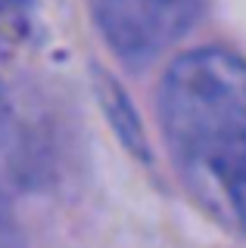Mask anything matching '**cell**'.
Instances as JSON below:
<instances>
[{
    "mask_svg": "<svg viewBox=\"0 0 246 248\" xmlns=\"http://www.w3.org/2000/svg\"><path fill=\"white\" fill-rule=\"evenodd\" d=\"M0 248H28L25 245V232H22L13 205L6 199V192L0 189Z\"/></svg>",
    "mask_w": 246,
    "mask_h": 248,
    "instance_id": "cell-6",
    "label": "cell"
},
{
    "mask_svg": "<svg viewBox=\"0 0 246 248\" xmlns=\"http://www.w3.org/2000/svg\"><path fill=\"white\" fill-rule=\"evenodd\" d=\"M35 170V146L16 106L0 90V189L28 183Z\"/></svg>",
    "mask_w": 246,
    "mask_h": 248,
    "instance_id": "cell-3",
    "label": "cell"
},
{
    "mask_svg": "<svg viewBox=\"0 0 246 248\" xmlns=\"http://www.w3.org/2000/svg\"><path fill=\"white\" fill-rule=\"evenodd\" d=\"M215 174L225 183V192L230 199V208H234L237 220L246 227V146H240L234 155H228V158L215 168Z\"/></svg>",
    "mask_w": 246,
    "mask_h": 248,
    "instance_id": "cell-5",
    "label": "cell"
},
{
    "mask_svg": "<svg viewBox=\"0 0 246 248\" xmlns=\"http://www.w3.org/2000/svg\"><path fill=\"white\" fill-rule=\"evenodd\" d=\"M159 121L181 158L215 170L246 146V59L221 46L172 59L159 81Z\"/></svg>",
    "mask_w": 246,
    "mask_h": 248,
    "instance_id": "cell-1",
    "label": "cell"
},
{
    "mask_svg": "<svg viewBox=\"0 0 246 248\" xmlns=\"http://www.w3.org/2000/svg\"><path fill=\"white\" fill-rule=\"evenodd\" d=\"M97 96H100V103H103L106 115H109L115 134L122 137V143H125L134 155L147 158V137H143V127H141V121H137V112H134L131 99L122 93L119 81H112L109 75L97 72Z\"/></svg>",
    "mask_w": 246,
    "mask_h": 248,
    "instance_id": "cell-4",
    "label": "cell"
},
{
    "mask_svg": "<svg viewBox=\"0 0 246 248\" xmlns=\"http://www.w3.org/2000/svg\"><path fill=\"white\" fill-rule=\"evenodd\" d=\"M199 0H97L94 22L122 62L141 68L193 25Z\"/></svg>",
    "mask_w": 246,
    "mask_h": 248,
    "instance_id": "cell-2",
    "label": "cell"
}]
</instances>
